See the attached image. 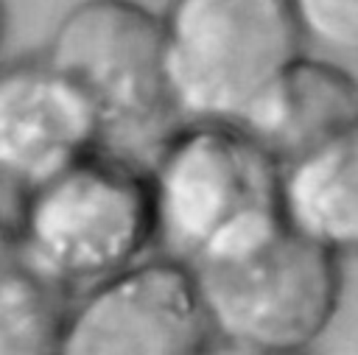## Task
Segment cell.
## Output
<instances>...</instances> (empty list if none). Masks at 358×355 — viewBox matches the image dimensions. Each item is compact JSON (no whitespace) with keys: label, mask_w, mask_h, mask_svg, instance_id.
Returning a JSON list of instances; mask_svg holds the SVG:
<instances>
[{"label":"cell","mask_w":358,"mask_h":355,"mask_svg":"<svg viewBox=\"0 0 358 355\" xmlns=\"http://www.w3.org/2000/svg\"><path fill=\"white\" fill-rule=\"evenodd\" d=\"M143 171L154 249L187 266L235 254L282 224L280 162L238 123L179 120Z\"/></svg>","instance_id":"cell-1"},{"label":"cell","mask_w":358,"mask_h":355,"mask_svg":"<svg viewBox=\"0 0 358 355\" xmlns=\"http://www.w3.org/2000/svg\"><path fill=\"white\" fill-rule=\"evenodd\" d=\"M11 226L31 266L76 296L154 249L143 162L98 145L22 190Z\"/></svg>","instance_id":"cell-2"},{"label":"cell","mask_w":358,"mask_h":355,"mask_svg":"<svg viewBox=\"0 0 358 355\" xmlns=\"http://www.w3.org/2000/svg\"><path fill=\"white\" fill-rule=\"evenodd\" d=\"M159 34L168 101L179 120L241 123L305 50L291 0H168Z\"/></svg>","instance_id":"cell-3"},{"label":"cell","mask_w":358,"mask_h":355,"mask_svg":"<svg viewBox=\"0 0 358 355\" xmlns=\"http://www.w3.org/2000/svg\"><path fill=\"white\" fill-rule=\"evenodd\" d=\"M190 268L215 341L243 352H302L341 305V260L285 221L263 240Z\"/></svg>","instance_id":"cell-4"},{"label":"cell","mask_w":358,"mask_h":355,"mask_svg":"<svg viewBox=\"0 0 358 355\" xmlns=\"http://www.w3.org/2000/svg\"><path fill=\"white\" fill-rule=\"evenodd\" d=\"M42 56L92 101L112 151L134 159V148H154L179 120L162 73L159 14L137 0H78Z\"/></svg>","instance_id":"cell-5"},{"label":"cell","mask_w":358,"mask_h":355,"mask_svg":"<svg viewBox=\"0 0 358 355\" xmlns=\"http://www.w3.org/2000/svg\"><path fill=\"white\" fill-rule=\"evenodd\" d=\"M213 344L193 268L145 254L70 299L53 355H201Z\"/></svg>","instance_id":"cell-6"},{"label":"cell","mask_w":358,"mask_h":355,"mask_svg":"<svg viewBox=\"0 0 358 355\" xmlns=\"http://www.w3.org/2000/svg\"><path fill=\"white\" fill-rule=\"evenodd\" d=\"M103 145L92 101L45 56L0 64V182L20 193Z\"/></svg>","instance_id":"cell-7"},{"label":"cell","mask_w":358,"mask_h":355,"mask_svg":"<svg viewBox=\"0 0 358 355\" xmlns=\"http://www.w3.org/2000/svg\"><path fill=\"white\" fill-rule=\"evenodd\" d=\"M280 165L358 126V78L338 61L299 53L241 123Z\"/></svg>","instance_id":"cell-8"},{"label":"cell","mask_w":358,"mask_h":355,"mask_svg":"<svg viewBox=\"0 0 358 355\" xmlns=\"http://www.w3.org/2000/svg\"><path fill=\"white\" fill-rule=\"evenodd\" d=\"M280 212L338 260L358 257V126L280 165Z\"/></svg>","instance_id":"cell-9"},{"label":"cell","mask_w":358,"mask_h":355,"mask_svg":"<svg viewBox=\"0 0 358 355\" xmlns=\"http://www.w3.org/2000/svg\"><path fill=\"white\" fill-rule=\"evenodd\" d=\"M70 299L31 266L14 226L0 224V355H53Z\"/></svg>","instance_id":"cell-10"},{"label":"cell","mask_w":358,"mask_h":355,"mask_svg":"<svg viewBox=\"0 0 358 355\" xmlns=\"http://www.w3.org/2000/svg\"><path fill=\"white\" fill-rule=\"evenodd\" d=\"M305 42L358 56V0H291Z\"/></svg>","instance_id":"cell-11"},{"label":"cell","mask_w":358,"mask_h":355,"mask_svg":"<svg viewBox=\"0 0 358 355\" xmlns=\"http://www.w3.org/2000/svg\"><path fill=\"white\" fill-rule=\"evenodd\" d=\"M3 34H6V8H3V0H0V45H3Z\"/></svg>","instance_id":"cell-12"}]
</instances>
